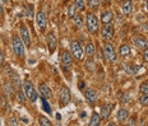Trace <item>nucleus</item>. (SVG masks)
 I'll return each instance as SVG.
<instances>
[{
	"label": "nucleus",
	"mask_w": 148,
	"mask_h": 126,
	"mask_svg": "<svg viewBox=\"0 0 148 126\" xmlns=\"http://www.w3.org/2000/svg\"><path fill=\"white\" fill-rule=\"evenodd\" d=\"M23 91H24L27 98H28L31 102H36L37 98H38V94H37V91L35 89L33 84L29 80H24V83H23Z\"/></svg>",
	"instance_id": "f257e3e1"
},
{
	"label": "nucleus",
	"mask_w": 148,
	"mask_h": 126,
	"mask_svg": "<svg viewBox=\"0 0 148 126\" xmlns=\"http://www.w3.org/2000/svg\"><path fill=\"white\" fill-rule=\"evenodd\" d=\"M87 28L91 33H96L100 29V23L98 18L93 13H87Z\"/></svg>",
	"instance_id": "f03ea898"
},
{
	"label": "nucleus",
	"mask_w": 148,
	"mask_h": 126,
	"mask_svg": "<svg viewBox=\"0 0 148 126\" xmlns=\"http://www.w3.org/2000/svg\"><path fill=\"white\" fill-rule=\"evenodd\" d=\"M12 45H13V51L18 57H23L24 56V46L22 38H19L18 36H13L12 38Z\"/></svg>",
	"instance_id": "7ed1b4c3"
},
{
	"label": "nucleus",
	"mask_w": 148,
	"mask_h": 126,
	"mask_svg": "<svg viewBox=\"0 0 148 126\" xmlns=\"http://www.w3.org/2000/svg\"><path fill=\"white\" fill-rule=\"evenodd\" d=\"M70 54L75 60H82L83 59V48L78 41H72L70 42Z\"/></svg>",
	"instance_id": "20e7f679"
},
{
	"label": "nucleus",
	"mask_w": 148,
	"mask_h": 126,
	"mask_svg": "<svg viewBox=\"0 0 148 126\" xmlns=\"http://www.w3.org/2000/svg\"><path fill=\"white\" fill-rule=\"evenodd\" d=\"M103 55H105V59L109 60L110 63H115L116 61V52L115 48L111 44H105L103 46Z\"/></svg>",
	"instance_id": "39448f33"
},
{
	"label": "nucleus",
	"mask_w": 148,
	"mask_h": 126,
	"mask_svg": "<svg viewBox=\"0 0 148 126\" xmlns=\"http://www.w3.org/2000/svg\"><path fill=\"white\" fill-rule=\"evenodd\" d=\"M36 20H37V24H38V27L42 31L46 29V27H47V17H46V14L44 13V12H38V13H37Z\"/></svg>",
	"instance_id": "423d86ee"
},
{
	"label": "nucleus",
	"mask_w": 148,
	"mask_h": 126,
	"mask_svg": "<svg viewBox=\"0 0 148 126\" xmlns=\"http://www.w3.org/2000/svg\"><path fill=\"white\" fill-rule=\"evenodd\" d=\"M70 101V91L68 87H63L60 91V103L61 106H65V104Z\"/></svg>",
	"instance_id": "0eeeda50"
},
{
	"label": "nucleus",
	"mask_w": 148,
	"mask_h": 126,
	"mask_svg": "<svg viewBox=\"0 0 148 126\" xmlns=\"http://www.w3.org/2000/svg\"><path fill=\"white\" fill-rule=\"evenodd\" d=\"M46 42H47V45H49L50 52H54L55 48H56V36H55L54 32L47 33V36H46Z\"/></svg>",
	"instance_id": "6e6552de"
},
{
	"label": "nucleus",
	"mask_w": 148,
	"mask_h": 126,
	"mask_svg": "<svg viewBox=\"0 0 148 126\" xmlns=\"http://www.w3.org/2000/svg\"><path fill=\"white\" fill-rule=\"evenodd\" d=\"M60 60H61V64H63V66H65V67L72 66V64H73V56H70V54H69V52H66V51L61 52Z\"/></svg>",
	"instance_id": "1a4fd4ad"
},
{
	"label": "nucleus",
	"mask_w": 148,
	"mask_h": 126,
	"mask_svg": "<svg viewBox=\"0 0 148 126\" xmlns=\"http://www.w3.org/2000/svg\"><path fill=\"white\" fill-rule=\"evenodd\" d=\"M21 38L23 40V44L26 46H31V38H29V32L26 26H21Z\"/></svg>",
	"instance_id": "9d476101"
},
{
	"label": "nucleus",
	"mask_w": 148,
	"mask_h": 126,
	"mask_svg": "<svg viewBox=\"0 0 148 126\" xmlns=\"http://www.w3.org/2000/svg\"><path fill=\"white\" fill-rule=\"evenodd\" d=\"M84 98H86V101H87L88 103H95L97 101V93H96V91H95V89H92V88L87 89V91L84 92Z\"/></svg>",
	"instance_id": "9b49d317"
},
{
	"label": "nucleus",
	"mask_w": 148,
	"mask_h": 126,
	"mask_svg": "<svg viewBox=\"0 0 148 126\" xmlns=\"http://www.w3.org/2000/svg\"><path fill=\"white\" fill-rule=\"evenodd\" d=\"M101 33H102L103 38H106V40H112V37H114V27L110 26V24H105L102 31H101Z\"/></svg>",
	"instance_id": "f8f14e48"
},
{
	"label": "nucleus",
	"mask_w": 148,
	"mask_h": 126,
	"mask_svg": "<svg viewBox=\"0 0 148 126\" xmlns=\"http://www.w3.org/2000/svg\"><path fill=\"white\" fill-rule=\"evenodd\" d=\"M40 93H41V96L44 97V98H46V99H47V98H51L52 97V92H51V89L47 87V85L46 84H44V83H42V84H40Z\"/></svg>",
	"instance_id": "ddd939ff"
},
{
	"label": "nucleus",
	"mask_w": 148,
	"mask_h": 126,
	"mask_svg": "<svg viewBox=\"0 0 148 126\" xmlns=\"http://www.w3.org/2000/svg\"><path fill=\"white\" fill-rule=\"evenodd\" d=\"M112 19H114L112 12L107 10V12H103V13L101 14V22H102L103 24H110L111 22H112Z\"/></svg>",
	"instance_id": "4468645a"
},
{
	"label": "nucleus",
	"mask_w": 148,
	"mask_h": 126,
	"mask_svg": "<svg viewBox=\"0 0 148 126\" xmlns=\"http://www.w3.org/2000/svg\"><path fill=\"white\" fill-rule=\"evenodd\" d=\"M133 42H134V45L139 48H147L148 47V41L143 37H134Z\"/></svg>",
	"instance_id": "2eb2a0df"
},
{
	"label": "nucleus",
	"mask_w": 148,
	"mask_h": 126,
	"mask_svg": "<svg viewBox=\"0 0 148 126\" xmlns=\"http://www.w3.org/2000/svg\"><path fill=\"white\" fill-rule=\"evenodd\" d=\"M121 10L125 15H129L132 13V10H133V3H132V0H125V3L121 7Z\"/></svg>",
	"instance_id": "dca6fc26"
},
{
	"label": "nucleus",
	"mask_w": 148,
	"mask_h": 126,
	"mask_svg": "<svg viewBox=\"0 0 148 126\" xmlns=\"http://www.w3.org/2000/svg\"><path fill=\"white\" fill-rule=\"evenodd\" d=\"M100 122H101V115H98V113L95 112L93 115L91 116V120H89L88 125L89 126H98L100 125Z\"/></svg>",
	"instance_id": "f3484780"
},
{
	"label": "nucleus",
	"mask_w": 148,
	"mask_h": 126,
	"mask_svg": "<svg viewBox=\"0 0 148 126\" xmlns=\"http://www.w3.org/2000/svg\"><path fill=\"white\" fill-rule=\"evenodd\" d=\"M111 108H112V104H106L105 107H102V110H101V119L106 120L109 117L111 113Z\"/></svg>",
	"instance_id": "a211bd4d"
},
{
	"label": "nucleus",
	"mask_w": 148,
	"mask_h": 126,
	"mask_svg": "<svg viewBox=\"0 0 148 126\" xmlns=\"http://www.w3.org/2000/svg\"><path fill=\"white\" fill-rule=\"evenodd\" d=\"M128 111H126L125 108H120L118 111V120L119 121H126V119H128Z\"/></svg>",
	"instance_id": "6ab92c4d"
},
{
	"label": "nucleus",
	"mask_w": 148,
	"mask_h": 126,
	"mask_svg": "<svg viewBox=\"0 0 148 126\" xmlns=\"http://www.w3.org/2000/svg\"><path fill=\"white\" fill-rule=\"evenodd\" d=\"M95 52H96V48H95V45L92 44V42H89L86 46V54L88 55V56H93Z\"/></svg>",
	"instance_id": "aec40b11"
},
{
	"label": "nucleus",
	"mask_w": 148,
	"mask_h": 126,
	"mask_svg": "<svg viewBox=\"0 0 148 126\" xmlns=\"http://www.w3.org/2000/svg\"><path fill=\"white\" fill-rule=\"evenodd\" d=\"M119 52H120V55H121L123 57L129 56V55H130V48H129V46H128V45H123L121 47H120Z\"/></svg>",
	"instance_id": "412c9836"
},
{
	"label": "nucleus",
	"mask_w": 148,
	"mask_h": 126,
	"mask_svg": "<svg viewBox=\"0 0 148 126\" xmlns=\"http://www.w3.org/2000/svg\"><path fill=\"white\" fill-rule=\"evenodd\" d=\"M74 5H75V8H77V10L78 12L84 10V0H75Z\"/></svg>",
	"instance_id": "4be33fe9"
},
{
	"label": "nucleus",
	"mask_w": 148,
	"mask_h": 126,
	"mask_svg": "<svg viewBox=\"0 0 148 126\" xmlns=\"http://www.w3.org/2000/svg\"><path fill=\"white\" fill-rule=\"evenodd\" d=\"M74 24H75L78 28H82L83 26V18L81 15H74Z\"/></svg>",
	"instance_id": "5701e85b"
},
{
	"label": "nucleus",
	"mask_w": 148,
	"mask_h": 126,
	"mask_svg": "<svg viewBox=\"0 0 148 126\" xmlns=\"http://www.w3.org/2000/svg\"><path fill=\"white\" fill-rule=\"evenodd\" d=\"M98 5H100V0H88V7L93 10L98 9Z\"/></svg>",
	"instance_id": "b1692460"
},
{
	"label": "nucleus",
	"mask_w": 148,
	"mask_h": 126,
	"mask_svg": "<svg viewBox=\"0 0 148 126\" xmlns=\"http://www.w3.org/2000/svg\"><path fill=\"white\" fill-rule=\"evenodd\" d=\"M42 107H44V110L47 113H51V107H50V104H49V102L46 101V98L42 97Z\"/></svg>",
	"instance_id": "393cba45"
},
{
	"label": "nucleus",
	"mask_w": 148,
	"mask_h": 126,
	"mask_svg": "<svg viewBox=\"0 0 148 126\" xmlns=\"http://www.w3.org/2000/svg\"><path fill=\"white\" fill-rule=\"evenodd\" d=\"M139 91L142 94H148V83H142L139 87Z\"/></svg>",
	"instance_id": "a878e982"
},
{
	"label": "nucleus",
	"mask_w": 148,
	"mask_h": 126,
	"mask_svg": "<svg viewBox=\"0 0 148 126\" xmlns=\"http://www.w3.org/2000/svg\"><path fill=\"white\" fill-rule=\"evenodd\" d=\"M75 12H77V8H75V5L74 4H72L69 7V9H68V15H69V17H74V15H75Z\"/></svg>",
	"instance_id": "bb28decb"
},
{
	"label": "nucleus",
	"mask_w": 148,
	"mask_h": 126,
	"mask_svg": "<svg viewBox=\"0 0 148 126\" xmlns=\"http://www.w3.org/2000/svg\"><path fill=\"white\" fill-rule=\"evenodd\" d=\"M27 18L32 19L33 18V7L32 5H27Z\"/></svg>",
	"instance_id": "cd10ccee"
},
{
	"label": "nucleus",
	"mask_w": 148,
	"mask_h": 126,
	"mask_svg": "<svg viewBox=\"0 0 148 126\" xmlns=\"http://www.w3.org/2000/svg\"><path fill=\"white\" fill-rule=\"evenodd\" d=\"M40 125H45V126H51V121L47 120L46 117H40Z\"/></svg>",
	"instance_id": "c85d7f7f"
},
{
	"label": "nucleus",
	"mask_w": 148,
	"mask_h": 126,
	"mask_svg": "<svg viewBox=\"0 0 148 126\" xmlns=\"http://www.w3.org/2000/svg\"><path fill=\"white\" fill-rule=\"evenodd\" d=\"M26 93H23V91H19L18 92V101L19 102H26Z\"/></svg>",
	"instance_id": "c756f323"
},
{
	"label": "nucleus",
	"mask_w": 148,
	"mask_h": 126,
	"mask_svg": "<svg viewBox=\"0 0 148 126\" xmlns=\"http://www.w3.org/2000/svg\"><path fill=\"white\" fill-rule=\"evenodd\" d=\"M140 104H143V106H148V94H143V96L140 97Z\"/></svg>",
	"instance_id": "7c9ffc66"
},
{
	"label": "nucleus",
	"mask_w": 148,
	"mask_h": 126,
	"mask_svg": "<svg viewBox=\"0 0 148 126\" xmlns=\"http://www.w3.org/2000/svg\"><path fill=\"white\" fill-rule=\"evenodd\" d=\"M143 59H144V61H147L148 63V47L144 50V55H143Z\"/></svg>",
	"instance_id": "2f4dec72"
},
{
	"label": "nucleus",
	"mask_w": 148,
	"mask_h": 126,
	"mask_svg": "<svg viewBox=\"0 0 148 126\" xmlns=\"http://www.w3.org/2000/svg\"><path fill=\"white\" fill-rule=\"evenodd\" d=\"M3 63H4V54L0 50V65H3Z\"/></svg>",
	"instance_id": "473e14b6"
},
{
	"label": "nucleus",
	"mask_w": 148,
	"mask_h": 126,
	"mask_svg": "<svg viewBox=\"0 0 148 126\" xmlns=\"http://www.w3.org/2000/svg\"><path fill=\"white\" fill-rule=\"evenodd\" d=\"M9 125H18L17 120H15V119H10V120H9Z\"/></svg>",
	"instance_id": "72a5a7b5"
},
{
	"label": "nucleus",
	"mask_w": 148,
	"mask_h": 126,
	"mask_svg": "<svg viewBox=\"0 0 148 126\" xmlns=\"http://www.w3.org/2000/svg\"><path fill=\"white\" fill-rule=\"evenodd\" d=\"M128 124H129V125H135V120H134V119H130Z\"/></svg>",
	"instance_id": "f704fd0d"
},
{
	"label": "nucleus",
	"mask_w": 148,
	"mask_h": 126,
	"mask_svg": "<svg viewBox=\"0 0 148 126\" xmlns=\"http://www.w3.org/2000/svg\"><path fill=\"white\" fill-rule=\"evenodd\" d=\"M22 121L24 122V124H28V122H29V121H28V119H27V117H22Z\"/></svg>",
	"instance_id": "c9c22d12"
},
{
	"label": "nucleus",
	"mask_w": 148,
	"mask_h": 126,
	"mask_svg": "<svg viewBox=\"0 0 148 126\" xmlns=\"http://www.w3.org/2000/svg\"><path fill=\"white\" fill-rule=\"evenodd\" d=\"M101 3H102V4H109L110 3V0H100Z\"/></svg>",
	"instance_id": "e433bc0d"
},
{
	"label": "nucleus",
	"mask_w": 148,
	"mask_h": 126,
	"mask_svg": "<svg viewBox=\"0 0 148 126\" xmlns=\"http://www.w3.org/2000/svg\"><path fill=\"white\" fill-rule=\"evenodd\" d=\"M146 10L148 12V0H147V1H146Z\"/></svg>",
	"instance_id": "4c0bfd02"
},
{
	"label": "nucleus",
	"mask_w": 148,
	"mask_h": 126,
	"mask_svg": "<svg viewBox=\"0 0 148 126\" xmlns=\"http://www.w3.org/2000/svg\"><path fill=\"white\" fill-rule=\"evenodd\" d=\"M0 125H3V122H1V119H0Z\"/></svg>",
	"instance_id": "58836bf2"
},
{
	"label": "nucleus",
	"mask_w": 148,
	"mask_h": 126,
	"mask_svg": "<svg viewBox=\"0 0 148 126\" xmlns=\"http://www.w3.org/2000/svg\"><path fill=\"white\" fill-rule=\"evenodd\" d=\"M1 1H4V3H7V1H8V0H1Z\"/></svg>",
	"instance_id": "ea45409f"
},
{
	"label": "nucleus",
	"mask_w": 148,
	"mask_h": 126,
	"mask_svg": "<svg viewBox=\"0 0 148 126\" xmlns=\"http://www.w3.org/2000/svg\"><path fill=\"white\" fill-rule=\"evenodd\" d=\"M119 1H125V0H119Z\"/></svg>",
	"instance_id": "a19ab883"
}]
</instances>
